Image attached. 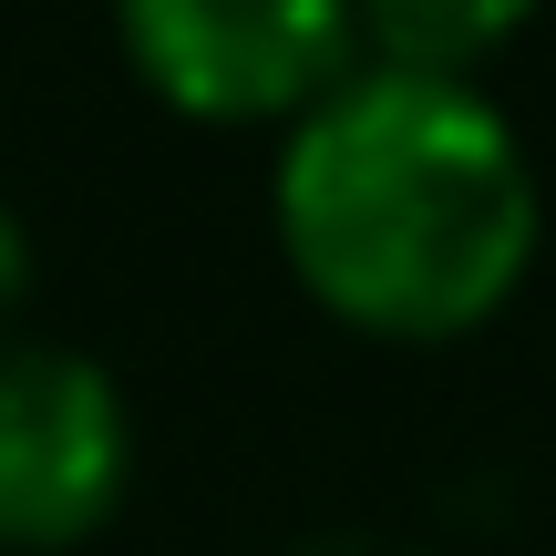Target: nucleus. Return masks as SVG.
<instances>
[{
    "instance_id": "3",
    "label": "nucleus",
    "mask_w": 556,
    "mask_h": 556,
    "mask_svg": "<svg viewBox=\"0 0 556 556\" xmlns=\"http://www.w3.org/2000/svg\"><path fill=\"white\" fill-rule=\"evenodd\" d=\"M135 484V413L93 351L0 330V546L62 556Z\"/></svg>"
},
{
    "instance_id": "5",
    "label": "nucleus",
    "mask_w": 556,
    "mask_h": 556,
    "mask_svg": "<svg viewBox=\"0 0 556 556\" xmlns=\"http://www.w3.org/2000/svg\"><path fill=\"white\" fill-rule=\"evenodd\" d=\"M31 299V227L0 206V330H11V309Z\"/></svg>"
},
{
    "instance_id": "4",
    "label": "nucleus",
    "mask_w": 556,
    "mask_h": 556,
    "mask_svg": "<svg viewBox=\"0 0 556 556\" xmlns=\"http://www.w3.org/2000/svg\"><path fill=\"white\" fill-rule=\"evenodd\" d=\"M351 21L371 41V62H392V73L475 83V62H495L536 21V0H351Z\"/></svg>"
},
{
    "instance_id": "1",
    "label": "nucleus",
    "mask_w": 556,
    "mask_h": 556,
    "mask_svg": "<svg viewBox=\"0 0 556 556\" xmlns=\"http://www.w3.org/2000/svg\"><path fill=\"white\" fill-rule=\"evenodd\" d=\"M268 227L361 340H464L536 268V165L484 83L361 62L278 135Z\"/></svg>"
},
{
    "instance_id": "2",
    "label": "nucleus",
    "mask_w": 556,
    "mask_h": 556,
    "mask_svg": "<svg viewBox=\"0 0 556 556\" xmlns=\"http://www.w3.org/2000/svg\"><path fill=\"white\" fill-rule=\"evenodd\" d=\"M114 41L135 83L186 124L289 135L340 73H361L351 0H114Z\"/></svg>"
}]
</instances>
